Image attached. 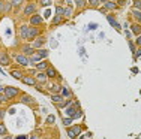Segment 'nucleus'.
Returning a JSON list of instances; mask_svg holds the SVG:
<instances>
[{"label": "nucleus", "mask_w": 141, "mask_h": 139, "mask_svg": "<svg viewBox=\"0 0 141 139\" xmlns=\"http://www.w3.org/2000/svg\"><path fill=\"white\" fill-rule=\"evenodd\" d=\"M17 94H20L18 88H14V87H6V88H5V96H6L8 99H14Z\"/></svg>", "instance_id": "f257e3e1"}, {"label": "nucleus", "mask_w": 141, "mask_h": 139, "mask_svg": "<svg viewBox=\"0 0 141 139\" xmlns=\"http://www.w3.org/2000/svg\"><path fill=\"white\" fill-rule=\"evenodd\" d=\"M80 132H81V127L80 126H75V127H72V129H69V130H68V135H69V138H75Z\"/></svg>", "instance_id": "f03ea898"}, {"label": "nucleus", "mask_w": 141, "mask_h": 139, "mask_svg": "<svg viewBox=\"0 0 141 139\" xmlns=\"http://www.w3.org/2000/svg\"><path fill=\"white\" fill-rule=\"evenodd\" d=\"M15 58H17V61H18L20 64H23V66H27V64H29V58H27V57H26L24 54H20V55H17Z\"/></svg>", "instance_id": "7ed1b4c3"}, {"label": "nucleus", "mask_w": 141, "mask_h": 139, "mask_svg": "<svg viewBox=\"0 0 141 139\" xmlns=\"http://www.w3.org/2000/svg\"><path fill=\"white\" fill-rule=\"evenodd\" d=\"M35 12H36V5H33V3H30V5L24 9L26 15H32V14H35Z\"/></svg>", "instance_id": "20e7f679"}, {"label": "nucleus", "mask_w": 141, "mask_h": 139, "mask_svg": "<svg viewBox=\"0 0 141 139\" xmlns=\"http://www.w3.org/2000/svg\"><path fill=\"white\" fill-rule=\"evenodd\" d=\"M11 75H12L14 78H18V79H23V76H24L23 70H18V69H14V70H11Z\"/></svg>", "instance_id": "39448f33"}, {"label": "nucleus", "mask_w": 141, "mask_h": 139, "mask_svg": "<svg viewBox=\"0 0 141 139\" xmlns=\"http://www.w3.org/2000/svg\"><path fill=\"white\" fill-rule=\"evenodd\" d=\"M23 82H26L27 85H35L36 84V79L33 76H23Z\"/></svg>", "instance_id": "423d86ee"}, {"label": "nucleus", "mask_w": 141, "mask_h": 139, "mask_svg": "<svg viewBox=\"0 0 141 139\" xmlns=\"http://www.w3.org/2000/svg\"><path fill=\"white\" fill-rule=\"evenodd\" d=\"M30 23H32L33 25H39L41 23H42V18H41L39 15H33V17L30 18Z\"/></svg>", "instance_id": "0eeeda50"}, {"label": "nucleus", "mask_w": 141, "mask_h": 139, "mask_svg": "<svg viewBox=\"0 0 141 139\" xmlns=\"http://www.w3.org/2000/svg\"><path fill=\"white\" fill-rule=\"evenodd\" d=\"M44 42H45L44 37H36V39H35V43H33V48H39V47H42Z\"/></svg>", "instance_id": "6e6552de"}, {"label": "nucleus", "mask_w": 141, "mask_h": 139, "mask_svg": "<svg viewBox=\"0 0 141 139\" xmlns=\"http://www.w3.org/2000/svg\"><path fill=\"white\" fill-rule=\"evenodd\" d=\"M39 61H41V57H39L38 54H33L30 58H29V63H32V64H38Z\"/></svg>", "instance_id": "1a4fd4ad"}, {"label": "nucleus", "mask_w": 141, "mask_h": 139, "mask_svg": "<svg viewBox=\"0 0 141 139\" xmlns=\"http://www.w3.org/2000/svg\"><path fill=\"white\" fill-rule=\"evenodd\" d=\"M38 36V30L36 29H30L29 33H27V39H36Z\"/></svg>", "instance_id": "9d476101"}, {"label": "nucleus", "mask_w": 141, "mask_h": 139, "mask_svg": "<svg viewBox=\"0 0 141 139\" xmlns=\"http://www.w3.org/2000/svg\"><path fill=\"white\" fill-rule=\"evenodd\" d=\"M23 54L24 55L33 54V47H30V45H24V47H23Z\"/></svg>", "instance_id": "9b49d317"}, {"label": "nucleus", "mask_w": 141, "mask_h": 139, "mask_svg": "<svg viewBox=\"0 0 141 139\" xmlns=\"http://www.w3.org/2000/svg\"><path fill=\"white\" fill-rule=\"evenodd\" d=\"M51 100L56 103H60L62 100H63V96H62V94H53V96H51Z\"/></svg>", "instance_id": "f8f14e48"}, {"label": "nucleus", "mask_w": 141, "mask_h": 139, "mask_svg": "<svg viewBox=\"0 0 141 139\" xmlns=\"http://www.w3.org/2000/svg\"><path fill=\"white\" fill-rule=\"evenodd\" d=\"M36 54L39 55L41 58H45V57H48V51H47V49H38Z\"/></svg>", "instance_id": "ddd939ff"}, {"label": "nucleus", "mask_w": 141, "mask_h": 139, "mask_svg": "<svg viewBox=\"0 0 141 139\" xmlns=\"http://www.w3.org/2000/svg\"><path fill=\"white\" fill-rule=\"evenodd\" d=\"M0 63L2 64H9V57L6 54H0Z\"/></svg>", "instance_id": "4468645a"}, {"label": "nucleus", "mask_w": 141, "mask_h": 139, "mask_svg": "<svg viewBox=\"0 0 141 139\" xmlns=\"http://www.w3.org/2000/svg\"><path fill=\"white\" fill-rule=\"evenodd\" d=\"M20 33H21V36H23V37H27V33H29V29H27L26 25H21V29H20Z\"/></svg>", "instance_id": "2eb2a0df"}, {"label": "nucleus", "mask_w": 141, "mask_h": 139, "mask_svg": "<svg viewBox=\"0 0 141 139\" xmlns=\"http://www.w3.org/2000/svg\"><path fill=\"white\" fill-rule=\"evenodd\" d=\"M44 69H48V63H38L36 64V70H44Z\"/></svg>", "instance_id": "dca6fc26"}, {"label": "nucleus", "mask_w": 141, "mask_h": 139, "mask_svg": "<svg viewBox=\"0 0 141 139\" xmlns=\"http://www.w3.org/2000/svg\"><path fill=\"white\" fill-rule=\"evenodd\" d=\"M36 79L41 81V82H45L47 81V75L45 73H36Z\"/></svg>", "instance_id": "f3484780"}, {"label": "nucleus", "mask_w": 141, "mask_h": 139, "mask_svg": "<svg viewBox=\"0 0 141 139\" xmlns=\"http://www.w3.org/2000/svg\"><path fill=\"white\" fill-rule=\"evenodd\" d=\"M56 75H57V73H56L54 69H53V67H48V70H47V76H50V78H54Z\"/></svg>", "instance_id": "a211bd4d"}, {"label": "nucleus", "mask_w": 141, "mask_h": 139, "mask_svg": "<svg viewBox=\"0 0 141 139\" xmlns=\"http://www.w3.org/2000/svg\"><path fill=\"white\" fill-rule=\"evenodd\" d=\"M21 102L23 103H33V99L30 96H23L21 97Z\"/></svg>", "instance_id": "6ab92c4d"}, {"label": "nucleus", "mask_w": 141, "mask_h": 139, "mask_svg": "<svg viewBox=\"0 0 141 139\" xmlns=\"http://www.w3.org/2000/svg\"><path fill=\"white\" fill-rule=\"evenodd\" d=\"M105 8H107V9H116L117 5L113 3V2H107V3H105Z\"/></svg>", "instance_id": "aec40b11"}, {"label": "nucleus", "mask_w": 141, "mask_h": 139, "mask_svg": "<svg viewBox=\"0 0 141 139\" xmlns=\"http://www.w3.org/2000/svg\"><path fill=\"white\" fill-rule=\"evenodd\" d=\"M132 15H134L135 18H137L141 23V12H140V11H134V12H132Z\"/></svg>", "instance_id": "412c9836"}, {"label": "nucleus", "mask_w": 141, "mask_h": 139, "mask_svg": "<svg viewBox=\"0 0 141 139\" xmlns=\"http://www.w3.org/2000/svg\"><path fill=\"white\" fill-rule=\"evenodd\" d=\"M62 93H63L62 96H65V97H69V96H71V93H69V90H68L66 87H63V88H62Z\"/></svg>", "instance_id": "4be33fe9"}, {"label": "nucleus", "mask_w": 141, "mask_h": 139, "mask_svg": "<svg viewBox=\"0 0 141 139\" xmlns=\"http://www.w3.org/2000/svg\"><path fill=\"white\" fill-rule=\"evenodd\" d=\"M63 15L71 17V15H72V8H66V9H65V12H63Z\"/></svg>", "instance_id": "5701e85b"}, {"label": "nucleus", "mask_w": 141, "mask_h": 139, "mask_svg": "<svg viewBox=\"0 0 141 139\" xmlns=\"http://www.w3.org/2000/svg\"><path fill=\"white\" fill-rule=\"evenodd\" d=\"M11 8H12V3H6V5H3V12H8Z\"/></svg>", "instance_id": "b1692460"}, {"label": "nucleus", "mask_w": 141, "mask_h": 139, "mask_svg": "<svg viewBox=\"0 0 141 139\" xmlns=\"http://www.w3.org/2000/svg\"><path fill=\"white\" fill-rule=\"evenodd\" d=\"M72 120H74V118H65V120H63V124H65V126H69V124H72Z\"/></svg>", "instance_id": "393cba45"}, {"label": "nucleus", "mask_w": 141, "mask_h": 139, "mask_svg": "<svg viewBox=\"0 0 141 139\" xmlns=\"http://www.w3.org/2000/svg\"><path fill=\"white\" fill-rule=\"evenodd\" d=\"M0 135H6V127L3 124H0Z\"/></svg>", "instance_id": "a878e982"}, {"label": "nucleus", "mask_w": 141, "mask_h": 139, "mask_svg": "<svg viewBox=\"0 0 141 139\" xmlns=\"http://www.w3.org/2000/svg\"><path fill=\"white\" fill-rule=\"evenodd\" d=\"M56 12H57V15H63V12H65V9H63V8H57V9H56Z\"/></svg>", "instance_id": "bb28decb"}, {"label": "nucleus", "mask_w": 141, "mask_h": 139, "mask_svg": "<svg viewBox=\"0 0 141 139\" xmlns=\"http://www.w3.org/2000/svg\"><path fill=\"white\" fill-rule=\"evenodd\" d=\"M68 114H69V115H72V117H74V115L77 114V112H75V108H69V109H68Z\"/></svg>", "instance_id": "cd10ccee"}, {"label": "nucleus", "mask_w": 141, "mask_h": 139, "mask_svg": "<svg viewBox=\"0 0 141 139\" xmlns=\"http://www.w3.org/2000/svg\"><path fill=\"white\" fill-rule=\"evenodd\" d=\"M21 3H23V0H12V5H14V6H20Z\"/></svg>", "instance_id": "c85d7f7f"}, {"label": "nucleus", "mask_w": 141, "mask_h": 139, "mask_svg": "<svg viewBox=\"0 0 141 139\" xmlns=\"http://www.w3.org/2000/svg\"><path fill=\"white\" fill-rule=\"evenodd\" d=\"M75 3H77L78 6H84V3H86V2H84V0H75Z\"/></svg>", "instance_id": "c756f323"}, {"label": "nucleus", "mask_w": 141, "mask_h": 139, "mask_svg": "<svg viewBox=\"0 0 141 139\" xmlns=\"http://www.w3.org/2000/svg\"><path fill=\"white\" fill-rule=\"evenodd\" d=\"M140 27H138V25H134V27H132V31H134V33H140Z\"/></svg>", "instance_id": "7c9ffc66"}, {"label": "nucleus", "mask_w": 141, "mask_h": 139, "mask_svg": "<svg viewBox=\"0 0 141 139\" xmlns=\"http://www.w3.org/2000/svg\"><path fill=\"white\" fill-rule=\"evenodd\" d=\"M60 90H62V87L59 84H56L54 87H53V91H60Z\"/></svg>", "instance_id": "2f4dec72"}, {"label": "nucleus", "mask_w": 141, "mask_h": 139, "mask_svg": "<svg viewBox=\"0 0 141 139\" xmlns=\"http://www.w3.org/2000/svg\"><path fill=\"white\" fill-rule=\"evenodd\" d=\"M90 5H92V6H98V5H99V0H90Z\"/></svg>", "instance_id": "473e14b6"}, {"label": "nucleus", "mask_w": 141, "mask_h": 139, "mask_svg": "<svg viewBox=\"0 0 141 139\" xmlns=\"http://www.w3.org/2000/svg\"><path fill=\"white\" fill-rule=\"evenodd\" d=\"M50 3H51V0H42V5H44V6H50Z\"/></svg>", "instance_id": "72a5a7b5"}, {"label": "nucleus", "mask_w": 141, "mask_h": 139, "mask_svg": "<svg viewBox=\"0 0 141 139\" xmlns=\"http://www.w3.org/2000/svg\"><path fill=\"white\" fill-rule=\"evenodd\" d=\"M60 17H62V15H57V17L54 18V24H59V21H60Z\"/></svg>", "instance_id": "f704fd0d"}, {"label": "nucleus", "mask_w": 141, "mask_h": 139, "mask_svg": "<svg viewBox=\"0 0 141 139\" xmlns=\"http://www.w3.org/2000/svg\"><path fill=\"white\" fill-rule=\"evenodd\" d=\"M53 121H54V117H53V115H50L48 118H47V123H53Z\"/></svg>", "instance_id": "c9c22d12"}, {"label": "nucleus", "mask_w": 141, "mask_h": 139, "mask_svg": "<svg viewBox=\"0 0 141 139\" xmlns=\"http://www.w3.org/2000/svg\"><path fill=\"white\" fill-rule=\"evenodd\" d=\"M0 11L3 12V2H2V0H0Z\"/></svg>", "instance_id": "e433bc0d"}, {"label": "nucleus", "mask_w": 141, "mask_h": 139, "mask_svg": "<svg viewBox=\"0 0 141 139\" xmlns=\"http://www.w3.org/2000/svg\"><path fill=\"white\" fill-rule=\"evenodd\" d=\"M135 6H138V8H141V2H135Z\"/></svg>", "instance_id": "4c0bfd02"}, {"label": "nucleus", "mask_w": 141, "mask_h": 139, "mask_svg": "<svg viewBox=\"0 0 141 139\" xmlns=\"http://www.w3.org/2000/svg\"><path fill=\"white\" fill-rule=\"evenodd\" d=\"M3 114H5V112H3V111H0V118H2V117H3Z\"/></svg>", "instance_id": "58836bf2"}, {"label": "nucleus", "mask_w": 141, "mask_h": 139, "mask_svg": "<svg viewBox=\"0 0 141 139\" xmlns=\"http://www.w3.org/2000/svg\"><path fill=\"white\" fill-rule=\"evenodd\" d=\"M138 45H141V36L138 37Z\"/></svg>", "instance_id": "ea45409f"}, {"label": "nucleus", "mask_w": 141, "mask_h": 139, "mask_svg": "<svg viewBox=\"0 0 141 139\" xmlns=\"http://www.w3.org/2000/svg\"><path fill=\"white\" fill-rule=\"evenodd\" d=\"M18 139H27L26 136H18Z\"/></svg>", "instance_id": "a19ab883"}, {"label": "nucleus", "mask_w": 141, "mask_h": 139, "mask_svg": "<svg viewBox=\"0 0 141 139\" xmlns=\"http://www.w3.org/2000/svg\"><path fill=\"white\" fill-rule=\"evenodd\" d=\"M5 90V88H3V87H2V85H0V93H2V91Z\"/></svg>", "instance_id": "79ce46f5"}, {"label": "nucleus", "mask_w": 141, "mask_h": 139, "mask_svg": "<svg viewBox=\"0 0 141 139\" xmlns=\"http://www.w3.org/2000/svg\"><path fill=\"white\" fill-rule=\"evenodd\" d=\"M99 2H105V3H107V2H108V0H99Z\"/></svg>", "instance_id": "37998d69"}]
</instances>
